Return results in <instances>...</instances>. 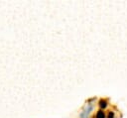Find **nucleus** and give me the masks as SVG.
Listing matches in <instances>:
<instances>
[{"label":"nucleus","instance_id":"f257e3e1","mask_svg":"<svg viewBox=\"0 0 127 118\" xmlns=\"http://www.w3.org/2000/svg\"><path fill=\"white\" fill-rule=\"evenodd\" d=\"M92 109H93V104L88 103V104L84 107V109L82 110V112L79 114V118H87L88 115H89V113H90V111H91Z\"/></svg>","mask_w":127,"mask_h":118},{"label":"nucleus","instance_id":"f03ea898","mask_svg":"<svg viewBox=\"0 0 127 118\" xmlns=\"http://www.w3.org/2000/svg\"><path fill=\"white\" fill-rule=\"evenodd\" d=\"M98 104H99V107L101 108V110L102 109H105L107 107V101L105 99H100L99 102H98Z\"/></svg>","mask_w":127,"mask_h":118},{"label":"nucleus","instance_id":"7ed1b4c3","mask_svg":"<svg viewBox=\"0 0 127 118\" xmlns=\"http://www.w3.org/2000/svg\"><path fill=\"white\" fill-rule=\"evenodd\" d=\"M95 118H105V113H104V111L103 110H98L97 112H96V114H95Z\"/></svg>","mask_w":127,"mask_h":118},{"label":"nucleus","instance_id":"20e7f679","mask_svg":"<svg viewBox=\"0 0 127 118\" xmlns=\"http://www.w3.org/2000/svg\"><path fill=\"white\" fill-rule=\"evenodd\" d=\"M107 118H114V112H113V111H109Z\"/></svg>","mask_w":127,"mask_h":118}]
</instances>
